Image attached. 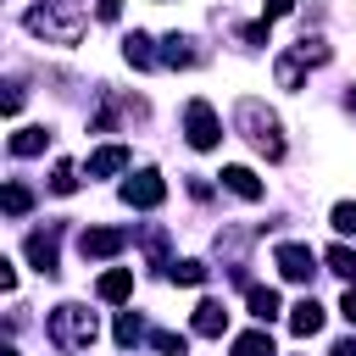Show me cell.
Instances as JSON below:
<instances>
[{"instance_id": "1", "label": "cell", "mask_w": 356, "mask_h": 356, "mask_svg": "<svg viewBox=\"0 0 356 356\" xmlns=\"http://www.w3.org/2000/svg\"><path fill=\"white\" fill-rule=\"evenodd\" d=\"M22 28L39 33V39H56V44H78L83 39V6L78 0H39L22 17Z\"/></svg>"}, {"instance_id": "2", "label": "cell", "mask_w": 356, "mask_h": 356, "mask_svg": "<svg viewBox=\"0 0 356 356\" xmlns=\"http://www.w3.org/2000/svg\"><path fill=\"white\" fill-rule=\"evenodd\" d=\"M44 334H50V345L56 350H67V356H83L89 345H95V312L89 306H78V300H61L56 312H50V323H44Z\"/></svg>"}, {"instance_id": "3", "label": "cell", "mask_w": 356, "mask_h": 356, "mask_svg": "<svg viewBox=\"0 0 356 356\" xmlns=\"http://www.w3.org/2000/svg\"><path fill=\"white\" fill-rule=\"evenodd\" d=\"M234 122H239V134L256 145V156L284 161V122H278V117H273L261 100H250V95H245V100L234 106Z\"/></svg>"}, {"instance_id": "4", "label": "cell", "mask_w": 356, "mask_h": 356, "mask_svg": "<svg viewBox=\"0 0 356 356\" xmlns=\"http://www.w3.org/2000/svg\"><path fill=\"white\" fill-rule=\"evenodd\" d=\"M323 61H328V44L306 33V39H295V44L278 56V67H273V72H278V83H284V89H300V83H306V67H323Z\"/></svg>"}, {"instance_id": "5", "label": "cell", "mask_w": 356, "mask_h": 356, "mask_svg": "<svg viewBox=\"0 0 356 356\" xmlns=\"http://www.w3.org/2000/svg\"><path fill=\"white\" fill-rule=\"evenodd\" d=\"M184 134H189L195 150H211V145L222 139V122H217V111H211L206 100H189V106H184Z\"/></svg>"}, {"instance_id": "6", "label": "cell", "mask_w": 356, "mask_h": 356, "mask_svg": "<svg viewBox=\"0 0 356 356\" xmlns=\"http://www.w3.org/2000/svg\"><path fill=\"white\" fill-rule=\"evenodd\" d=\"M122 200H128V206H139V211L161 206V200H167V184H161V172H150V167H145V172H134V178L122 184Z\"/></svg>"}, {"instance_id": "7", "label": "cell", "mask_w": 356, "mask_h": 356, "mask_svg": "<svg viewBox=\"0 0 356 356\" xmlns=\"http://www.w3.org/2000/svg\"><path fill=\"white\" fill-rule=\"evenodd\" d=\"M122 245H128V234H122V228H83V234H78L83 261H106V256H117Z\"/></svg>"}, {"instance_id": "8", "label": "cell", "mask_w": 356, "mask_h": 356, "mask_svg": "<svg viewBox=\"0 0 356 356\" xmlns=\"http://www.w3.org/2000/svg\"><path fill=\"white\" fill-rule=\"evenodd\" d=\"M273 261H278V273H284L289 284H312V273H317V256H312L306 245H278Z\"/></svg>"}, {"instance_id": "9", "label": "cell", "mask_w": 356, "mask_h": 356, "mask_svg": "<svg viewBox=\"0 0 356 356\" xmlns=\"http://www.w3.org/2000/svg\"><path fill=\"white\" fill-rule=\"evenodd\" d=\"M56 239H61V228H44V234H28V245H22V250H28V261H33L44 278L56 273Z\"/></svg>"}, {"instance_id": "10", "label": "cell", "mask_w": 356, "mask_h": 356, "mask_svg": "<svg viewBox=\"0 0 356 356\" xmlns=\"http://www.w3.org/2000/svg\"><path fill=\"white\" fill-rule=\"evenodd\" d=\"M222 189H234L239 200H261V195H267V184H261L250 167H222Z\"/></svg>"}, {"instance_id": "11", "label": "cell", "mask_w": 356, "mask_h": 356, "mask_svg": "<svg viewBox=\"0 0 356 356\" xmlns=\"http://www.w3.org/2000/svg\"><path fill=\"white\" fill-rule=\"evenodd\" d=\"M128 167V145H100L95 156H89V178H111V172H122Z\"/></svg>"}, {"instance_id": "12", "label": "cell", "mask_w": 356, "mask_h": 356, "mask_svg": "<svg viewBox=\"0 0 356 356\" xmlns=\"http://www.w3.org/2000/svg\"><path fill=\"white\" fill-rule=\"evenodd\" d=\"M317 328H323V306H317L312 295H306V300H295V306H289V334H300V339H306V334H317Z\"/></svg>"}, {"instance_id": "13", "label": "cell", "mask_w": 356, "mask_h": 356, "mask_svg": "<svg viewBox=\"0 0 356 356\" xmlns=\"http://www.w3.org/2000/svg\"><path fill=\"white\" fill-rule=\"evenodd\" d=\"M95 295H100V300H128V295H134V273H128V267H111V273H100Z\"/></svg>"}, {"instance_id": "14", "label": "cell", "mask_w": 356, "mask_h": 356, "mask_svg": "<svg viewBox=\"0 0 356 356\" xmlns=\"http://www.w3.org/2000/svg\"><path fill=\"white\" fill-rule=\"evenodd\" d=\"M222 328H228V312H222V300H200V306H195V334L217 339Z\"/></svg>"}, {"instance_id": "15", "label": "cell", "mask_w": 356, "mask_h": 356, "mask_svg": "<svg viewBox=\"0 0 356 356\" xmlns=\"http://www.w3.org/2000/svg\"><path fill=\"white\" fill-rule=\"evenodd\" d=\"M44 145H50V128H17V134L6 139V150H11V156H39Z\"/></svg>"}, {"instance_id": "16", "label": "cell", "mask_w": 356, "mask_h": 356, "mask_svg": "<svg viewBox=\"0 0 356 356\" xmlns=\"http://www.w3.org/2000/svg\"><path fill=\"white\" fill-rule=\"evenodd\" d=\"M122 56H128V67H156L161 61V50H150V33H128L122 39Z\"/></svg>"}, {"instance_id": "17", "label": "cell", "mask_w": 356, "mask_h": 356, "mask_svg": "<svg viewBox=\"0 0 356 356\" xmlns=\"http://www.w3.org/2000/svg\"><path fill=\"white\" fill-rule=\"evenodd\" d=\"M189 44H195V39H184V33H167V39H161V61H167V67H195L200 56H195Z\"/></svg>"}, {"instance_id": "18", "label": "cell", "mask_w": 356, "mask_h": 356, "mask_svg": "<svg viewBox=\"0 0 356 356\" xmlns=\"http://www.w3.org/2000/svg\"><path fill=\"white\" fill-rule=\"evenodd\" d=\"M245 300H250V312H256L261 323H273V317H278V289H267V284H250V289H245Z\"/></svg>"}, {"instance_id": "19", "label": "cell", "mask_w": 356, "mask_h": 356, "mask_svg": "<svg viewBox=\"0 0 356 356\" xmlns=\"http://www.w3.org/2000/svg\"><path fill=\"white\" fill-rule=\"evenodd\" d=\"M234 356H273V334H267V328L239 334V339H234Z\"/></svg>"}, {"instance_id": "20", "label": "cell", "mask_w": 356, "mask_h": 356, "mask_svg": "<svg viewBox=\"0 0 356 356\" xmlns=\"http://www.w3.org/2000/svg\"><path fill=\"white\" fill-rule=\"evenodd\" d=\"M0 206H6V217H22V211L33 206V195H28V184H6V195H0Z\"/></svg>"}, {"instance_id": "21", "label": "cell", "mask_w": 356, "mask_h": 356, "mask_svg": "<svg viewBox=\"0 0 356 356\" xmlns=\"http://www.w3.org/2000/svg\"><path fill=\"white\" fill-rule=\"evenodd\" d=\"M167 267H172L167 273L172 284H206V261H167Z\"/></svg>"}, {"instance_id": "22", "label": "cell", "mask_w": 356, "mask_h": 356, "mask_svg": "<svg viewBox=\"0 0 356 356\" xmlns=\"http://www.w3.org/2000/svg\"><path fill=\"white\" fill-rule=\"evenodd\" d=\"M50 189H56V195H72V189H78V167H72V161H56V172H50Z\"/></svg>"}, {"instance_id": "23", "label": "cell", "mask_w": 356, "mask_h": 356, "mask_svg": "<svg viewBox=\"0 0 356 356\" xmlns=\"http://www.w3.org/2000/svg\"><path fill=\"white\" fill-rule=\"evenodd\" d=\"M139 339H145V323H139L134 312H122V317H117V345H139Z\"/></svg>"}, {"instance_id": "24", "label": "cell", "mask_w": 356, "mask_h": 356, "mask_svg": "<svg viewBox=\"0 0 356 356\" xmlns=\"http://www.w3.org/2000/svg\"><path fill=\"white\" fill-rule=\"evenodd\" d=\"M328 267H334L339 278H356V250H350V245H334V250H328Z\"/></svg>"}, {"instance_id": "25", "label": "cell", "mask_w": 356, "mask_h": 356, "mask_svg": "<svg viewBox=\"0 0 356 356\" xmlns=\"http://www.w3.org/2000/svg\"><path fill=\"white\" fill-rule=\"evenodd\" d=\"M150 345H156L161 356H184V334H172V328H156V334H150Z\"/></svg>"}, {"instance_id": "26", "label": "cell", "mask_w": 356, "mask_h": 356, "mask_svg": "<svg viewBox=\"0 0 356 356\" xmlns=\"http://www.w3.org/2000/svg\"><path fill=\"white\" fill-rule=\"evenodd\" d=\"M328 222H334V228H339V234H356V206H350V200H339V206H334V217H328Z\"/></svg>"}, {"instance_id": "27", "label": "cell", "mask_w": 356, "mask_h": 356, "mask_svg": "<svg viewBox=\"0 0 356 356\" xmlns=\"http://www.w3.org/2000/svg\"><path fill=\"white\" fill-rule=\"evenodd\" d=\"M289 11H295V0H261V22H278Z\"/></svg>"}, {"instance_id": "28", "label": "cell", "mask_w": 356, "mask_h": 356, "mask_svg": "<svg viewBox=\"0 0 356 356\" xmlns=\"http://www.w3.org/2000/svg\"><path fill=\"white\" fill-rule=\"evenodd\" d=\"M239 44H267V22H245L239 28Z\"/></svg>"}, {"instance_id": "29", "label": "cell", "mask_w": 356, "mask_h": 356, "mask_svg": "<svg viewBox=\"0 0 356 356\" xmlns=\"http://www.w3.org/2000/svg\"><path fill=\"white\" fill-rule=\"evenodd\" d=\"M95 11H100L106 22H117V17H122V0H95Z\"/></svg>"}, {"instance_id": "30", "label": "cell", "mask_w": 356, "mask_h": 356, "mask_svg": "<svg viewBox=\"0 0 356 356\" xmlns=\"http://www.w3.org/2000/svg\"><path fill=\"white\" fill-rule=\"evenodd\" d=\"M339 312H345V323H356V289H345V300H339Z\"/></svg>"}, {"instance_id": "31", "label": "cell", "mask_w": 356, "mask_h": 356, "mask_svg": "<svg viewBox=\"0 0 356 356\" xmlns=\"http://www.w3.org/2000/svg\"><path fill=\"white\" fill-rule=\"evenodd\" d=\"M334 356H356V339H339V345H334Z\"/></svg>"}, {"instance_id": "32", "label": "cell", "mask_w": 356, "mask_h": 356, "mask_svg": "<svg viewBox=\"0 0 356 356\" xmlns=\"http://www.w3.org/2000/svg\"><path fill=\"white\" fill-rule=\"evenodd\" d=\"M345 111H356V89H350V95H345Z\"/></svg>"}, {"instance_id": "33", "label": "cell", "mask_w": 356, "mask_h": 356, "mask_svg": "<svg viewBox=\"0 0 356 356\" xmlns=\"http://www.w3.org/2000/svg\"><path fill=\"white\" fill-rule=\"evenodd\" d=\"M0 356H17V350H11V345H6V350H0Z\"/></svg>"}]
</instances>
